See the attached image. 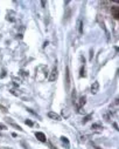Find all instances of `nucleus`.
<instances>
[{
	"label": "nucleus",
	"instance_id": "nucleus-3",
	"mask_svg": "<svg viewBox=\"0 0 119 149\" xmlns=\"http://www.w3.org/2000/svg\"><path fill=\"white\" fill-rule=\"evenodd\" d=\"M111 13L114 17V19H117V20H118V19H119V7L117 5H114V6L111 7Z\"/></svg>",
	"mask_w": 119,
	"mask_h": 149
},
{
	"label": "nucleus",
	"instance_id": "nucleus-9",
	"mask_svg": "<svg viewBox=\"0 0 119 149\" xmlns=\"http://www.w3.org/2000/svg\"><path fill=\"white\" fill-rule=\"evenodd\" d=\"M15 13L14 12H12V11H9V12H7V20H9V21H15Z\"/></svg>",
	"mask_w": 119,
	"mask_h": 149
},
{
	"label": "nucleus",
	"instance_id": "nucleus-7",
	"mask_svg": "<svg viewBox=\"0 0 119 149\" xmlns=\"http://www.w3.org/2000/svg\"><path fill=\"white\" fill-rule=\"evenodd\" d=\"M77 31H78L79 35L83 34V21L81 20V19H78L77 20Z\"/></svg>",
	"mask_w": 119,
	"mask_h": 149
},
{
	"label": "nucleus",
	"instance_id": "nucleus-11",
	"mask_svg": "<svg viewBox=\"0 0 119 149\" xmlns=\"http://www.w3.org/2000/svg\"><path fill=\"white\" fill-rule=\"evenodd\" d=\"M79 76H81V77H85L86 76V71H85V67H82L81 68V74H79Z\"/></svg>",
	"mask_w": 119,
	"mask_h": 149
},
{
	"label": "nucleus",
	"instance_id": "nucleus-5",
	"mask_svg": "<svg viewBox=\"0 0 119 149\" xmlns=\"http://www.w3.org/2000/svg\"><path fill=\"white\" fill-rule=\"evenodd\" d=\"M35 136H36L37 140L41 141V142H46V141H47L46 135H44L43 133H41V132H36V133H35Z\"/></svg>",
	"mask_w": 119,
	"mask_h": 149
},
{
	"label": "nucleus",
	"instance_id": "nucleus-13",
	"mask_svg": "<svg viewBox=\"0 0 119 149\" xmlns=\"http://www.w3.org/2000/svg\"><path fill=\"white\" fill-rule=\"evenodd\" d=\"M11 126H12V127H14V128H16V129H19L20 132H22V128L20 127V126H18V124H15L14 122H11Z\"/></svg>",
	"mask_w": 119,
	"mask_h": 149
},
{
	"label": "nucleus",
	"instance_id": "nucleus-4",
	"mask_svg": "<svg viewBox=\"0 0 119 149\" xmlns=\"http://www.w3.org/2000/svg\"><path fill=\"white\" fill-rule=\"evenodd\" d=\"M48 116L52 119V120H55V121H61L62 119H61V115H58V114H56L55 112H49L48 113Z\"/></svg>",
	"mask_w": 119,
	"mask_h": 149
},
{
	"label": "nucleus",
	"instance_id": "nucleus-19",
	"mask_svg": "<svg viewBox=\"0 0 119 149\" xmlns=\"http://www.w3.org/2000/svg\"><path fill=\"white\" fill-rule=\"evenodd\" d=\"M113 126H114V128H116V129H118V126H117V123H116V122L113 123Z\"/></svg>",
	"mask_w": 119,
	"mask_h": 149
},
{
	"label": "nucleus",
	"instance_id": "nucleus-10",
	"mask_svg": "<svg viewBox=\"0 0 119 149\" xmlns=\"http://www.w3.org/2000/svg\"><path fill=\"white\" fill-rule=\"evenodd\" d=\"M61 141H62L64 144H67V149L70 148V143H69V140H68L65 136H61Z\"/></svg>",
	"mask_w": 119,
	"mask_h": 149
},
{
	"label": "nucleus",
	"instance_id": "nucleus-2",
	"mask_svg": "<svg viewBox=\"0 0 119 149\" xmlns=\"http://www.w3.org/2000/svg\"><path fill=\"white\" fill-rule=\"evenodd\" d=\"M57 76H58V71H57V68H56V67H54V68L52 69L50 74H49V77H48V80L50 81V82H53V81H56Z\"/></svg>",
	"mask_w": 119,
	"mask_h": 149
},
{
	"label": "nucleus",
	"instance_id": "nucleus-18",
	"mask_svg": "<svg viewBox=\"0 0 119 149\" xmlns=\"http://www.w3.org/2000/svg\"><path fill=\"white\" fill-rule=\"evenodd\" d=\"M49 146H50V149H57V148H55V147H54L52 143H49Z\"/></svg>",
	"mask_w": 119,
	"mask_h": 149
},
{
	"label": "nucleus",
	"instance_id": "nucleus-15",
	"mask_svg": "<svg viewBox=\"0 0 119 149\" xmlns=\"http://www.w3.org/2000/svg\"><path fill=\"white\" fill-rule=\"evenodd\" d=\"M25 123H26L27 126H33V122H32L31 120H26V121H25Z\"/></svg>",
	"mask_w": 119,
	"mask_h": 149
},
{
	"label": "nucleus",
	"instance_id": "nucleus-14",
	"mask_svg": "<svg viewBox=\"0 0 119 149\" xmlns=\"http://www.w3.org/2000/svg\"><path fill=\"white\" fill-rule=\"evenodd\" d=\"M92 129H103V128H102V126H101V124L95 123V124H92Z\"/></svg>",
	"mask_w": 119,
	"mask_h": 149
},
{
	"label": "nucleus",
	"instance_id": "nucleus-6",
	"mask_svg": "<svg viewBox=\"0 0 119 149\" xmlns=\"http://www.w3.org/2000/svg\"><path fill=\"white\" fill-rule=\"evenodd\" d=\"M90 91H91V94H94V95L98 93V91H99V83L97 81L91 85V89H90Z\"/></svg>",
	"mask_w": 119,
	"mask_h": 149
},
{
	"label": "nucleus",
	"instance_id": "nucleus-17",
	"mask_svg": "<svg viewBox=\"0 0 119 149\" xmlns=\"http://www.w3.org/2000/svg\"><path fill=\"white\" fill-rule=\"evenodd\" d=\"M0 129H3V130H5V129H7V127H6L5 124H3V123H0Z\"/></svg>",
	"mask_w": 119,
	"mask_h": 149
},
{
	"label": "nucleus",
	"instance_id": "nucleus-16",
	"mask_svg": "<svg viewBox=\"0 0 119 149\" xmlns=\"http://www.w3.org/2000/svg\"><path fill=\"white\" fill-rule=\"evenodd\" d=\"M0 109H1V112H4V113H7V109H6L4 106H1V105H0Z\"/></svg>",
	"mask_w": 119,
	"mask_h": 149
},
{
	"label": "nucleus",
	"instance_id": "nucleus-12",
	"mask_svg": "<svg viewBox=\"0 0 119 149\" xmlns=\"http://www.w3.org/2000/svg\"><path fill=\"white\" fill-rule=\"evenodd\" d=\"M91 116H92L91 114H89V115H86V116H85V117L83 119V121H82V123H86V122H88V121H89V120H90V119H91Z\"/></svg>",
	"mask_w": 119,
	"mask_h": 149
},
{
	"label": "nucleus",
	"instance_id": "nucleus-8",
	"mask_svg": "<svg viewBox=\"0 0 119 149\" xmlns=\"http://www.w3.org/2000/svg\"><path fill=\"white\" fill-rule=\"evenodd\" d=\"M85 100H86V99H85V96H81V97H79V100H78V102L76 103V106L78 107V109H81L84 105H85Z\"/></svg>",
	"mask_w": 119,
	"mask_h": 149
},
{
	"label": "nucleus",
	"instance_id": "nucleus-1",
	"mask_svg": "<svg viewBox=\"0 0 119 149\" xmlns=\"http://www.w3.org/2000/svg\"><path fill=\"white\" fill-rule=\"evenodd\" d=\"M64 83H65V89H67V91H69V88H70V72H69V67L65 68Z\"/></svg>",
	"mask_w": 119,
	"mask_h": 149
}]
</instances>
